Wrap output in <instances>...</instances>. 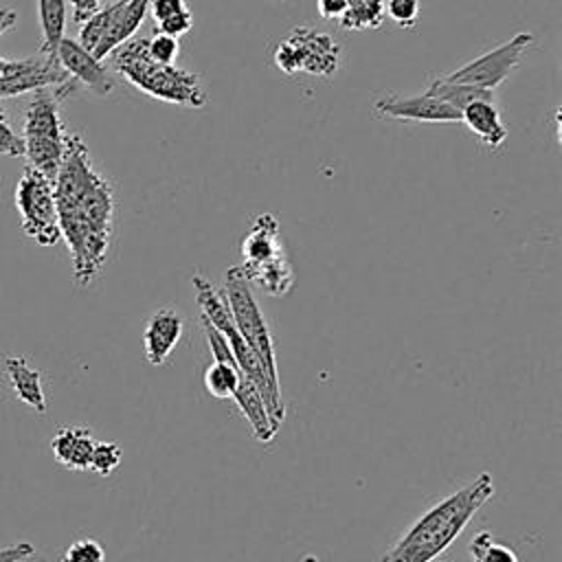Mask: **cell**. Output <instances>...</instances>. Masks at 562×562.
<instances>
[{
    "label": "cell",
    "instance_id": "5b68a950",
    "mask_svg": "<svg viewBox=\"0 0 562 562\" xmlns=\"http://www.w3.org/2000/svg\"><path fill=\"white\" fill-rule=\"evenodd\" d=\"M61 97L55 90L35 92L24 110V156L29 167L55 180L64 149H66V130L59 116Z\"/></svg>",
    "mask_w": 562,
    "mask_h": 562
},
{
    "label": "cell",
    "instance_id": "603a6c76",
    "mask_svg": "<svg viewBox=\"0 0 562 562\" xmlns=\"http://www.w3.org/2000/svg\"><path fill=\"white\" fill-rule=\"evenodd\" d=\"M340 26L347 31L378 29L384 22V0H360L340 15Z\"/></svg>",
    "mask_w": 562,
    "mask_h": 562
},
{
    "label": "cell",
    "instance_id": "52a82bcc",
    "mask_svg": "<svg viewBox=\"0 0 562 562\" xmlns=\"http://www.w3.org/2000/svg\"><path fill=\"white\" fill-rule=\"evenodd\" d=\"M340 46L338 42L312 26L292 29L274 48V64L285 75L331 77L338 70Z\"/></svg>",
    "mask_w": 562,
    "mask_h": 562
},
{
    "label": "cell",
    "instance_id": "9a60e30c",
    "mask_svg": "<svg viewBox=\"0 0 562 562\" xmlns=\"http://www.w3.org/2000/svg\"><path fill=\"white\" fill-rule=\"evenodd\" d=\"M147 11H149V0H119L116 11L110 20V26L103 33L101 42L97 44V48L92 50V55L103 61L121 44L130 42L138 31V26L143 24Z\"/></svg>",
    "mask_w": 562,
    "mask_h": 562
},
{
    "label": "cell",
    "instance_id": "2e32d148",
    "mask_svg": "<svg viewBox=\"0 0 562 562\" xmlns=\"http://www.w3.org/2000/svg\"><path fill=\"white\" fill-rule=\"evenodd\" d=\"M94 437L83 426L59 428L50 441V450L57 463L68 470H88L94 450Z\"/></svg>",
    "mask_w": 562,
    "mask_h": 562
},
{
    "label": "cell",
    "instance_id": "7c38bea8",
    "mask_svg": "<svg viewBox=\"0 0 562 562\" xmlns=\"http://www.w3.org/2000/svg\"><path fill=\"white\" fill-rule=\"evenodd\" d=\"M57 61L72 81L86 86L94 94L108 97L114 90V79L108 66L101 59H97L90 50H86L77 40H61L57 48Z\"/></svg>",
    "mask_w": 562,
    "mask_h": 562
},
{
    "label": "cell",
    "instance_id": "1f68e13d",
    "mask_svg": "<svg viewBox=\"0 0 562 562\" xmlns=\"http://www.w3.org/2000/svg\"><path fill=\"white\" fill-rule=\"evenodd\" d=\"M66 2L70 7L72 22H77V24H83L101 9V0H66Z\"/></svg>",
    "mask_w": 562,
    "mask_h": 562
},
{
    "label": "cell",
    "instance_id": "836d02e7",
    "mask_svg": "<svg viewBox=\"0 0 562 562\" xmlns=\"http://www.w3.org/2000/svg\"><path fill=\"white\" fill-rule=\"evenodd\" d=\"M33 551L35 549L29 542H18L11 547H4V549H0V562H20V560L29 558Z\"/></svg>",
    "mask_w": 562,
    "mask_h": 562
},
{
    "label": "cell",
    "instance_id": "d590c367",
    "mask_svg": "<svg viewBox=\"0 0 562 562\" xmlns=\"http://www.w3.org/2000/svg\"><path fill=\"white\" fill-rule=\"evenodd\" d=\"M7 61L9 59H4V57H0V79L4 77V70H7Z\"/></svg>",
    "mask_w": 562,
    "mask_h": 562
},
{
    "label": "cell",
    "instance_id": "ac0fdd59",
    "mask_svg": "<svg viewBox=\"0 0 562 562\" xmlns=\"http://www.w3.org/2000/svg\"><path fill=\"white\" fill-rule=\"evenodd\" d=\"M4 373L20 402L31 406L35 413H46V395L42 389V373L29 364L24 356H7Z\"/></svg>",
    "mask_w": 562,
    "mask_h": 562
},
{
    "label": "cell",
    "instance_id": "4fadbf2b",
    "mask_svg": "<svg viewBox=\"0 0 562 562\" xmlns=\"http://www.w3.org/2000/svg\"><path fill=\"white\" fill-rule=\"evenodd\" d=\"M184 331V321L178 310L160 307L156 310L143 329V351L151 367H160L167 362L176 345L180 342Z\"/></svg>",
    "mask_w": 562,
    "mask_h": 562
},
{
    "label": "cell",
    "instance_id": "d6986e66",
    "mask_svg": "<svg viewBox=\"0 0 562 562\" xmlns=\"http://www.w3.org/2000/svg\"><path fill=\"white\" fill-rule=\"evenodd\" d=\"M231 400H235L237 408L241 411V415H244L246 422L250 424L252 435H255L257 441L268 443V441L274 439V435H277L279 428H274V424H272V419H270V415H268V408H266V404H263V397H261L259 389H257L244 373H241V380H239V384H237V389H235V393H233Z\"/></svg>",
    "mask_w": 562,
    "mask_h": 562
},
{
    "label": "cell",
    "instance_id": "277c9868",
    "mask_svg": "<svg viewBox=\"0 0 562 562\" xmlns=\"http://www.w3.org/2000/svg\"><path fill=\"white\" fill-rule=\"evenodd\" d=\"M191 283H193V292H195V301L200 305L202 318H206L224 336L239 371L259 389L263 404L268 408V415H270L274 428H279L285 419V404L281 397V386L268 378L261 360L257 358V353L250 349V345L237 331L235 321L231 316V310H228L222 292L215 290L213 283L200 272L193 274Z\"/></svg>",
    "mask_w": 562,
    "mask_h": 562
},
{
    "label": "cell",
    "instance_id": "8fae6325",
    "mask_svg": "<svg viewBox=\"0 0 562 562\" xmlns=\"http://www.w3.org/2000/svg\"><path fill=\"white\" fill-rule=\"evenodd\" d=\"M373 110L380 116L397 119V121H415V123H461V112L450 108L448 103L430 97V94H380L373 101Z\"/></svg>",
    "mask_w": 562,
    "mask_h": 562
},
{
    "label": "cell",
    "instance_id": "cb8c5ba5",
    "mask_svg": "<svg viewBox=\"0 0 562 562\" xmlns=\"http://www.w3.org/2000/svg\"><path fill=\"white\" fill-rule=\"evenodd\" d=\"M468 553L472 562H518L516 551L509 544L494 538L490 531H479L470 540Z\"/></svg>",
    "mask_w": 562,
    "mask_h": 562
},
{
    "label": "cell",
    "instance_id": "5bb4252c",
    "mask_svg": "<svg viewBox=\"0 0 562 562\" xmlns=\"http://www.w3.org/2000/svg\"><path fill=\"white\" fill-rule=\"evenodd\" d=\"M281 255H285V252H283V244H281L279 220L272 213H259L252 220L250 231L246 233V237L241 241L244 261L239 263V268L250 270V268L268 263Z\"/></svg>",
    "mask_w": 562,
    "mask_h": 562
},
{
    "label": "cell",
    "instance_id": "7402d4cb",
    "mask_svg": "<svg viewBox=\"0 0 562 562\" xmlns=\"http://www.w3.org/2000/svg\"><path fill=\"white\" fill-rule=\"evenodd\" d=\"M426 94L448 103L454 110H463L465 105L474 103V101H494V92L492 90H483L476 86H468V83H450V81H441L439 77H435L426 90Z\"/></svg>",
    "mask_w": 562,
    "mask_h": 562
},
{
    "label": "cell",
    "instance_id": "30bf717a",
    "mask_svg": "<svg viewBox=\"0 0 562 562\" xmlns=\"http://www.w3.org/2000/svg\"><path fill=\"white\" fill-rule=\"evenodd\" d=\"M42 90H55L64 99L75 90V81L64 72L57 59L44 55L7 61L4 77L0 79V99L35 94Z\"/></svg>",
    "mask_w": 562,
    "mask_h": 562
},
{
    "label": "cell",
    "instance_id": "4316f807",
    "mask_svg": "<svg viewBox=\"0 0 562 562\" xmlns=\"http://www.w3.org/2000/svg\"><path fill=\"white\" fill-rule=\"evenodd\" d=\"M384 15L400 29H413L419 20V0H384Z\"/></svg>",
    "mask_w": 562,
    "mask_h": 562
},
{
    "label": "cell",
    "instance_id": "e575fe53",
    "mask_svg": "<svg viewBox=\"0 0 562 562\" xmlns=\"http://www.w3.org/2000/svg\"><path fill=\"white\" fill-rule=\"evenodd\" d=\"M15 11L13 9H9V7H0V37H2V33H7L9 29H13V24H15Z\"/></svg>",
    "mask_w": 562,
    "mask_h": 562
},
{
    "label": "cell",
    "instance_id": "44dd1931",
    "mask_svg": "<svg viewBox=\"0 0 562 562\" xmlns=\"http://www.w3.org/2000/svg\"><path fill=\"white\" fill-rule=\"evenodd\" d=\"M66 0H37V20L42 31V46L40 53L48 59H57V48L66 37Z\"/></svg>",
    "mask_w": 562,
    "mask_h": 562
},
{
    "label": "cell",
    "instance_id": "7a4b0ae2",
    "mask_svg": "<svg viewBox=\"0 0 562 562\" xmlns=\"http://www.w3.org/2000/svg\"><path fill=\"white\" fill-rule=\"evenodd\" d=\"M494 496V479L481 472L476 479L426 509L382 555V562H432L439 558Z\"/></svg>",
    "mask_w": 562,
    "mask_h": 562
},
{
    "label": "cell",
    "instance_id": "9c48e42d",
    "mask_svg": "<svg viewBox=\"0 0 562 562\" xmlns=\"http://www.w3.org/2000/svg\"><path fill=\"white\" fill-rule=\"evenodd\" d=\"M531 42H533V35L527 31H520L507 42L498 44L496 48L474 57L472 61L459 66L448 75H441L439 79L450 83H468V86H476L494 92V88H498L512 75V70L520 64V57Z\"/></svg>",
    "mask_w": 562,
    "mask_h": 562
},
{
    "label": "cell",
    "instance_id": "6da1fadb",
    "mask_svg": "<svg viewBox=\"0 0 562 562\" xmlns=\"http://www.w3.org/2000/svg\"><path fill=\"white\" fill-rule=\"evenodd\" d=\"M53 191L59 233L72 259L75 283L88 288L108 259L116 200L112 182L94 167L79 134H66V149Z\"/></svg>",
    "mask_w": 562,
    "mask_h": 562
},
{
    "label": "cell",
    "instance_id": "d6a6232c",
    "mask_svg": "<svg viewBox=\"0 0 562 562\" xmlns=\"http://www.w3.org/2000/svg\"><path fill=\"white\" fill-rule=\"evenodd\" d=\"M318 13L325 20H340V15L347 11V0H316Z\"/></svg>",
    "mask_w": 562,
    "mask_h": 562
},
{
    "label": "cell",
    "instance_id": "484cf974",
    "mask_svg": "<svg viewBox=\"0 0 562 562\" xmlns=\"http://www.w3.org/2000/svg\"><path fill=\"white\" fill-rule=\"evenodd\" d=\"M61 562H105V551L94 538H79L68 544Z\"/></svg>",
    "mask_w": 562,
    "mask_h": 562
},
{
    "label": "cell",
    "instance_id": "f546056e",
    "mask_svg": "<svg viewBox=\"0 0 562 562\" xmlns=\"http://www.w3.org/2000/svg\"><path fill=\"white\" fill-rule=\"evenodd\" d=\"M0 156H24L22 136L9 125L7 116L0 110Z\"/></svg>",
    "mask_w": 562,
    "mask_h": 562
},
{
    "label": "cell",
    "instance_id": "e0dca14e",
    "mask_svg": "<svg viewBox=\"0 0 562 562\" xmlns=\"http://www.w3.org/2000/svg\"><path fill=\"white\" fill-rule=\"evenodd\" d=\"M461 123L490 149H498L507 138V127L494 101H474L461 110Z\"/></svg>",
    "mask_w": 562,
    "mask_h": 562
},
{
    "label": "cell",
    "instance_id": "4dcf8cb0",
    "mask_svg": "<svg viewBox=\"0 0 562 562\" xmlns=\"http://www.w3.org/2000/svg\"><path fill=\"white\" fill-rule=\"evenodd\" d=\"M184 9H189L184 0H149V11L147 13L151 15L154 22H160L169 15H176V13L184 11Z\"/></svg>",
    "mask_w": 562,
    "mask_h": 562
},
{
    "label": "cell",
    "instance_id": "3957f363",
    "mask_svg": "<svg viewBox=\"0 0 562 562\" xmlns=\"http://www.w3.org/2000/svg\"><path fill=\"white\" fill-rule=\"evenodd\" d=\"M114 70L134 88L151 99L184 105L204 108L209 92L198 72L180 68L176 64H156L147 55V37H132L112 53Z\"/></svg>",
    "mask_w": 562,
    "mask_h": 562
},
{
    "label": "cell",
    "instance_id": "ba28073f",
    "mask_svg": "<svg viewBox=\"0 0 562 562\" xmlns=\"http://www.w3.org/2000/svg\"><path fill=\"white\" fill-rule=\"evenodd\" d=\"M15 209L26 237L40 246H55L61 239L53 180L26 167L15 184Z\"/></svg>",
    "mask_w": 562,
    "mask_h": 562
},
{
    "label": "cell",
    "instance_id": "83f0119b",
    "mask_svg": "<svg viewBox=\"0 0 562 562\" xmlns=\"http://www.w3.org/2000/svg\"><path fill=\"white\" fill-rule=\"evenodd\" d=\"M178 53H180V46H178L176 37L162 35V33H156V35L147 37V55H149L151 61H156V64H173Z\"/></svg>",
    "mask_w": 562,
    "mask_h": 562
},
{
    "label": "cell",
    "instance_id": "ffe728a7",
    "mask_svg": "<svg viewBox=\"0 0 562 562\" xmlns=\"http://www.w3.org/2000/svg\"><path fill=\"white\" fill-rule=\"evenodd\" d=\"M239 270L248 283L257 285L261 292H266L270 296H285L294 288V272H292V266L285 255H281L268 263H261L257 268H250V270L239 268Z\"/></svg>",
    "mask_w": 562,
    "mask_h": 562
},
{
    "label": "cell",
    "instance_id": "d4e9b609",
    "mask_svg": "<svg viewBox=\"0 0 562 562\" xmlns=\"http://www.w3.org/2000/svg\"><path fill=\"white\" fill-rule=\"evenodd\" d=\"M123 459V450L119 443L114 441H97L92 457H90V468L92 472H97L99 476H110Z\"/></svg>",
    "mask_w": 562,
    "mask_h": 562
},
{
    "label": "cell",
    "instance_id": "f1b7e54d",
    "mask_svg": "<svg viewBox=\"0 0 562 562\" xmlns=\"http://www.w3.org/2000/svg\"><path fill=\"white\" fill-rule=\"evenodd\" d=\"M193 26V15L189 9L176 13V15H169L160 22H156V33H162V35H169V37H180L184 33H189Z\"/></svg>",
    "mask_w": 562,
    "mask_h": 562
},
{
    "label": "cell",
    "instance_id": "8992f818",
    "mask_svg": "<svg viewBox=\"0 0 562 562\" xmlns=\"http://www.w3.org/2000/svg\"><path fill=\"white\" fill-rule=\"evenodd\" d=\"M222 296L231 310V316L235 321L237 331L241 338L250 345V349L261 360L268 378L279 384V371H277V353H274V340L270 334V327L261 314V307L250 290V283L244 279L239 266H233L226 270L224 277V290Z\"/></svg>",
    "mask_w": 562,
    "mask_h": 562
}]
</instances>
